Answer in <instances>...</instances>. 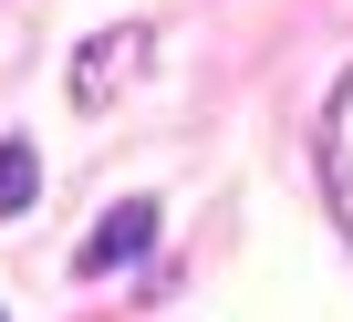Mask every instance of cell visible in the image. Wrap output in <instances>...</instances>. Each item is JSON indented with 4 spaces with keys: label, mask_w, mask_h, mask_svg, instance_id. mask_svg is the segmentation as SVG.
Returning <instances> with one entry per match:
<instances>
[{
    "label": "cell",
    "mask_w": 353,
    "mask_h": 322,
    "mask_svg": "<svg viewBox=\"0 0 353 322\" xmlns=\"http://www.w3.org/2000/svg\"><path fill=\"white\" fill-rule=\"evenodd\" d=\"M145 250H156V208H145V198H125V208H104V229L73 250V270H83V281H104V270H125V260H145Z\"/></svg>",
    "instance_id": "obj_1"
},
{
    "label": "cell",
    "mask_w": 353,
    "mask_h": 322,
    "mask_svg": "<svg viewBox=\"0 0 353 322\" xmlns=\"http://www.w3.org/2000/svg\"><path fill=\"white\" fill-rule=\"evenodd\" d=\"M135 52H145V32H104V42H83V63H73V104L104 114V104L135 83Z\"/></svg>",
    "instance_id": "obj_2"
},
{
    "label": "cell",
    "mask_w": 353,
    "mask_h": 322,
    "mask_svg": "<svg viewBox=\"0 0 353 322\" xmlns=\"http://www.w3.org/2000/svg\"><path fill=\"white\" fill-rule=\"evenodd\" d=\"M322 188H332V208H343V229H353V73H343V94H332V114H322Z\"/></svg>",
    "instance_id": "obj_3"
},
{
    "label": "cell",
    "mask_w": 353,
    "mask_h": 322,
    "mask_svg": "<svg viewBox=\"0 0 353 322\" xmlns=\"http://www.w3.org/2000/svg\"><path fill=\"white\" fill-rule=\"evenodd\" d=\"M42 198V156H32V135H0V219H21Z\"/></svg>",
    "instance_id": "obj_4"
}]
</instances>
